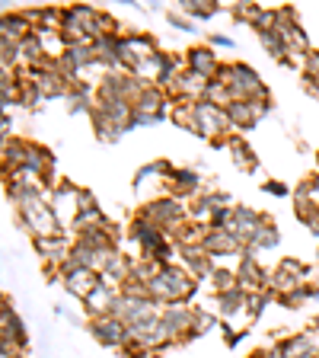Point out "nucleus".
Returning <instances> with one entry per match:
<instances>
[{"label": "nucleus", "instance_id": "20e7f679", "mask_svg": "<svg viewBox=\"0 0 319 358\" xmlns=\"http://www.w3.org/2000/svg\"><path fill=\"white\" fill-rule=\"evenodd\" d=\"M89 333L96 336L103 345H125L128 343V327H125V320H119V317H115V313L93 317V323H89Z\"/></svg>", "mask_w": 319, "mask_h": 358}, {"label": "nucleus", "instance_id": "f257e3e1", "mask_svg": "<svg viewBox=\"0 0 319 358\" xmlns=\"http://www.w3.org/2000/svg\"><path fill=\"white\" fill-rule=\"evenodd\" d=\"M147 288H150V298H154L156 304H163V301H166V304H176V301H182V298H188V294H192L195 282L188 278V272H182V268L163 266Z\"/></svg>", "mask_w": 319, "mask_h": 358}, {"label": "nucleus", "instance_id": "9d476101", "mask_svg": "<svg viewBox=\"0 0 319 358\" xmlns=\"http://www.w3.org/2000/svg\"><path fill=\"white\" fill-rule=\"evenodd\" d=\"M272 246H278V231L272 224H265V227L249 240V253H253V250H272Z\"/></svg>", "mask_w": 319, "mask_h": 358}, {"label": "nucleus", "instance_id": "0eeeda50", "mask_svg": "<svg viewBox=\"0 0 319 358\" xmlns=\"http://www.w3.org/2000/svg\"><path fill=\"white\" fill-rule=\"evenodd\" d=\"M188 71L198 77H217L221 74L217 55H211V48H195V52H188Z\"/></svg>", "mask_w": 319, "mask_h": 358}, {"label": "nucleus", "instance_id": "4468645a", "mask_svg": "<svg viewBox=\"0 0 319 358\" xmlns=\"http://www.w3.org/2000/svg\"><path fill=\"white\" fill-rule=\"evenodd\" d=\"M262 189H265V192H272V195H288V192H290V189L284 186V182H265Z\"/></svg>", "mask_w": 319, "mask_h": 358}, {"label": "nucleus", "instance_id": "f8f14e48", "mask_svg": "<svg viewBox=\"0 0 319 358\" xmlns=\"http://www.w3.org/2000/svg\"><path fill=\"white\" fill-rule=\"evenodd\" d=\"M170 179L176 182V189H182V192H195V189H198V176H195L192 170H172Z\"/></svg>", "mask_w": 319, "mask_h": 358}, {"label": "nucleus", "instance_id": "423d86ee", "mask_svg": "<svg viewBox=\"0 0 319 358\" xmlns=\"http://www.w3.org/2000/svg\"><path fill=\"white\" fill-rule=\"evenodd\" d=\"M64 285L71 294H77V298L87 301L93 291L103 285V275H99L96 268H71V272H64Z\"/></svg>", "mask_w": 319, "mask_h": 358}, {"label": "nucleus", "instance_id": "2eb2a0df", "mask_svg": "<svg viewBox=\"0 0 319 358\" xmlns=\"http://www.w3.org/2000/svg\"><path fill=\"white\" fill-rule=\"evenodd\" d=\"M211 42L221 45V48H233V38H227V36H211Z\"/></svg>", "mask_w": 319, "mask_h": 358}, {"label": "nucleus", "instance_id": "7ed1b4c3", "mask_svg": "<svg viewBox=\"0 0 319 358\" xmlns=\"http://www.w3.org/2000/svg\"><path fill=\"white\" fill-rule=\"evenodd\" d=\"M195 106V131L205 134V138H214V134H223V128L230 125L227 119V109L214 106L211 99H198Z\"/></svg>", "mask_w": 319, "mask_h": 358}, {"label": "nucleus", "instance_id": "ddd939ff", "mask_svg": "<svg viewBox=\"0 0 319 358\" xmlns=\"http://www.w3.org/2000/svg\"><path fill=\"white\" fill-rule=\"evenodd\" d=\"M211 327H217V317L208 310H195V320H192V339L195 336H205Z\"/></svg>", "mask_w": 319, "mask_h": 358}, {"label": "nucleus", "instance_id": "39448f33", "mask_svg": "<svg viewBox=\"0 0 319 358\" xmlns=\"http://www.w3.org/2000/svg\"><path fill=\"white\" fill-rule=\"evenodd\" d=\"M141 217H147L150 224H156V227H163L166 231V227H176V224L186 217V208L172 199H160V201H150Z\"/></svg>", "mask_w": 319, "mask_h": 358}, {"label": "nucleus", "instance_id": "9b49d317", "mask_svg": "<svg viewBox=\"0 0 319 358\" xmlns=\"http://www.w3.org/2000/svg\"><path fill=\"white\" fill-rule=\"evenodd\" d=\"M182 10H186L188 16H195V20H211V16L217 13V3H211V0H186L182 3Z\"/></svg>", "mask_w": 319, "mask_h": 358}, {"label": "nucleus", "instance_id": "1a4fd4ad", "mask_svg": "<svg viewBox=\"0 0 319 358\" xmlns=\"http://www.w3.org/2000/svg\"><path fill=\"white\" fill-rule=\"evenodd\" d=\"M259 38H262V45H265V48L275 55L278 61H284V55H288V42L281 38V32H278V29H262Z\"/></svg>", "mask_w": 319, "mask_h": 358}, {"label": "nucleus", "instance_id": "6e6552de", "mask_svg": "<svg viewBox=\"0 0 319 358\" xmlns=\"http://www.w3.org/2000/svg\"><path fill=\"white\" fill-rule=\"evenodd\" d=\"M230 150H233V164L239 166L243 173H253L255 170V157H253V150L246 148L239 138H230Z\"/></svg>", "mask_w": 319, "mask_h": 358}, {"label": "nucleus", "instance_id": "f03ea898", "mask_svg": "<svg viewBox=\"0 0 319 358\" xmlns=\"http://www.w3.org/2000/svg\"><path fill=\"white\" fill-rule=\"evenodd\" d=\"M20 217H22V224H26V227L36 234V240L58 237V227H61V224H58V217H54V208H52V205H45L42 199L20 205Z\"/></svg>", "mask_w": 319, "mask_h": 358}]
</instances>
